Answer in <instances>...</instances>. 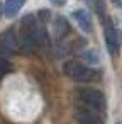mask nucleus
Segmentation results:
<instances>
[{"label": "nucleus", "mask_w": 122, "mask_h": 124, "mask_svg": "<svg viewBox=\"0 0 122 124\" xmlns=\"http://www.w3.org/2000/svg\"><path fill=\"white\" fill-rule=\"evenodd\" d=\"M63 73L70 78H73L75 82H88L93 80L97 77V71H93L92 68L81 65L80 61H66L63 65Z\"/></svg>", "instance_id": "1"}, {"label": "nucleus", "mask_w": 122, "mask_h": 124, "mask_svg": "<svg viewBox=\"0 0 122 124\" xmlns=\"http://www.w3.org/2000/svg\"><path fill=\"white\" fill-rule=\"evenodd\" d=\"M78 95H80V99L86 104V105H90L92 109H95V110H105V107H107V102H105V95L100 92V90H97V88H80L78 90Z\"/></svg>", "instance_id": "2"}, {"label": "nucleus", "mask_w": 122, "mask_h": 124, "mask_svg": "<svg viewBox=\"0 0 122 124\" xmlns=\"http://www.w3.org/2000/svg\"><path fill=\"white\" fill-rule=\"evenodd\" d=\"M19 46H21V39L17 38V34L12 29H9V31L0 34V54L17 53Z\"/></svg>", "instance_id": "3"}, {"label": "nucleus", "mask_w": 122, "mask_h": 124, "mask_svg": "<svg viewBox=\"0 0 122 124\" xmlns=\"http://www.w3.org/2000/svg\"><path fill=\"white\" fill-rule=\"evenodd\" d=\"M105 44H107L110 54H115L119 51L120 44H122V34L114 26H110V24L105 27Z\"/></svg>", "instance_id": "4"}, {"label": "nucleus", "mask_w": 122, "mask_h": 124, "mask_svg": "<svg viewBox=\"0 0 122 124\" xmlns=\"http://www.w3.org/2000/svg\"><path fill=\"white\" fill-rule=\"evenodd\" d=\"M75 119L78 121V124H102V119L98 114H95L93 110H85V109L76 110Z\"/></svg>", "instance_id": "5"}, {"label": "nucleus", "mask_w": 122, "mask_h": 124, "mask_svg": "<svg viewBox=\"0 0 122 124\" xmlns=\"http://www.w3.org/2000/svg\"><path fill=\"white\" fill-rule=\"evenodd\" d=\"M73 17H75V21L78 22V26L81 27V31H85V32H92V19H90V16H88L86 10L78 9V10L73 12Z\"/></svg>", "instance_id": "6"}, {"label": "nucleus", "mask_w": 122, "mask_h": 124, "mask_svg": "<svg viewBox=\"0 0 122 124\" xmlns=\"http://www.w3.org/2000/svg\"><path fill=\"white\" fill-rule=\"evenodd\" d=\"M70 32V26H68V21L65 17H56L54 19V36L58 39L65 38L66 34Z\"/></svg>", "instance_id": "7"}, {"label": "nucleus", "mask_w": 122, "mask_h": 124, "mask_svg": "<svg viewBox=\"0 0 122 124\" xmlns=\"http://www.w3.org/2000/svg\"><path fill=\"white\" fill-rule=\"evenodd\" d=\"M24 4H26V0H7V2H5V7H4L5 16H7V17H14V16L22 9Z\"/></svg>", "instance_id": "8"}, {"label": "nucleus", "mask_w": 122, "mask_h": 124, "mask_svg": "<svg viewBox=\"0 0 122 124\" xmlns=\"http://www.w3.org/2000/svg\"><path fill=\"white\" fill-rule=\"evenodd\" d=\"M12 70V65L9 60H5L4 56H0V75H4V73H9Z\"/></svg>", "instance_id": "9"}, {"label": "nucleus", "mask_w": 122, "mask_h": 124, "mask_svg": "<svg viewBox=\"0 0 122 124\" xmlns=\"http://www.w3.org/2000/svg\"><path fill=\"white\" fill-rule=\"evenodd\" d=\"M83 58H85L88 63H98L97 51H86V53H83Z\"/></svg>", "instance_id": "10"}, {"label": "nucleus", "mask_w": 122, "mask_h": 124, "mask_svg": "<svg viewBox=\"0 0 122 124\" xmlns=\"http://www.w3.org/2000/svg\"><path fill=\"white\" fill-rule=\"evenodd\" d=\"M49 2H51L53 5H56V7H63V5L66 4V0H49Z\"/></svg>", "instance_id": "11"}, {"label": "nucleus", "mask_w": 122, "mask_h": 124, "mask_svg": "<svg viewBox=\"0 0 122 124\" xmlns=\"http://www.w3.org/2000/svg\"><path fill=\"white\" fill-rule=\"evenodd\" d=\"M112 4L117 5V7H122V0H112Z\"/></svg>", "instance_id": "12"}, {"label": "nucleus", "mask_w": 122, "mask_h": 124, "mask_svg": "<svg viewBox=\"0 0 122 124\" xmlns=\"http://www.w3.org/2000/svg\"><path fill=\"white\" fill-rule=\"evenodd\" d=\"M0 16H2V4H0Z\"/></svg>", "instance_id": "13"}]
</instances>
